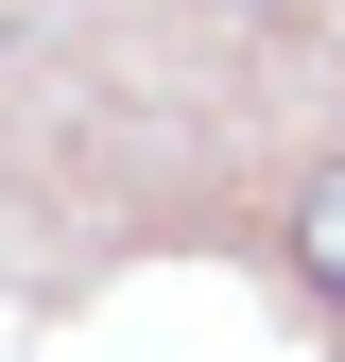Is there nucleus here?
I'll return each instance as SVG.
<instances>
[{"label":"nucleus","mask_w":345,"mask_h":362,"mask_svg":"<svg viewBox=\"0 0 345 362\" xmlns=\"http://www.w3.org/2000/svg\"><path fill=\"white\" fill-rule=\"evenodd\" d=\"M0 52H18V0H0Z\"/></svg>","instance_id":"nucleus-2"},{"label":"nucleus","mask_w":345,"mask_h":362,"mask_svg":"<svg viewBox=\"0 0 345 362\" xmlns=\"http://www.w3.org/2000/svg\"><path fill=\"white\" fill-rule=\"evenodd\" d=\"M293 259H311V293H328V310H345V156H328V173H311V207H293Z\"/></svg>","instance_id":"nucleus-1"}]
</instances>
